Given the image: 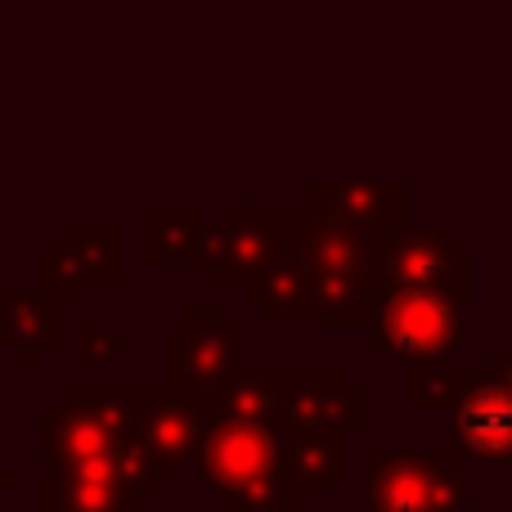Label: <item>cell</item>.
<instances>
[{"instance_id":"2e32d148","label":"cell","mask_w":512,"mask_h":512,"mask_svg":"<svg viewBox=\"0 0 512 512\" xmlns=\"http://www.w3.org/2000/svg\"><path fill=\"white\" fill-rule=\"evenodd\" d=\"M5 342H27V337H41V346L59 342V306H45L41 292H18L5 288Z\"/></svg>"},{"instance_id":"9c48e42d","label":"cell","mask_w":512,"mask_h":512,"mask_svg":"<svg viewBox=\"0 0 512 512\" xmlns=\"http://www.w3.org/2000/svg\"><path fill=\"white\" fill-rule=\"evenodd\" d=\"M288 432H360L369 423V396L346 369H279V414Z\"/></svg>"},{"instance_id":"277c9868","label":"cell","mask_w":512,"mask_h":512,"mask_svg":"<svg viewBox=\"0 0 512 512\" xmlns=\"http://www.w3.org/2000/svg\"><path fill=\"white\" fill-rule=\"evenodd\" d=\"M297 207L283 203H234L216 225H207L203 248H198V270L212 288H248L265 279L274 265L288 256V230Z\"/></svg>"},{"instance_id":"7c38bea8","label":"cell","mask_w":512,"mask_h":512,"mask_svg":"<svg viewBox=\"0 0 512 512\" xmlns=\"http://www.w3.org/2000/svg\"><path fill=\"white\" fill-rule=\"evenodd\" d=\"M301 207L324 212L355 230H391L405 221L409 212V189L405 185H310Z\"/></svg>"},{"instance_id":"8fae6325","label":"cell","mask_w":512,"mask_h":512,"mask_svg":"<svg viewBox=\"0 0 512 512\" xmlns=\"http://www.w3.org/2000/svg\"><path fill=\"white\" fill-rule=\"evenodd\" d=\"M140 432L144 450L162 463L167 472L185 468L198 459V436H203V409L194 405V396L180 387H153L140 391Z\"/></svg>"},{"instance_id":"52a82bcc","label":"cell","mask_w":512,"mask_h":512,"mask_svg":"<svg viewBox=\"0 0 512 512\" xmlns=\"http://www.w3.org/2000/svg\"><path fill=\"white\" fill-rule=\"evenodd\" d=\"M445 454L463 472L499 468L512 472V387L495 369H472L450 405Z\"/></svg>"},{"instance_id":"d6986e66","label":"cell","mask_w":512,"mask_h":512,"mask_svg":"<svg viewBox=\"0 0 512 512\" xmlns=\"http://www.w3.org/2000/svg\"><path fill=\"white\" fill-rule=\"evenodd\" d=\"M490 369L512 387V346H495V351H490Z\"/></svg>"},{"instance_id":"6da1fadb","label":"cell","mask_w":512,"mask_h":512,"mask_svg":"<svg viewBox=\"0 0 512 512\" xmlns=\"http://www.w3.org/2000/svg\"><path fill=\"white\" fill-rule=\"evenodd\" d=\"M373 230H355L297 203L288 256L265 279L243 288L265 324H346L364 328L373 301Z\"/></svg>"},{"instance_id":"30bf717a","label":"cell","mask_w":512,"mask_h":512,"mask_svg":"<svg viewBox=\"0 0 512 512\" xmlns=\"http://www.w3.org/2000/svg\"><path fill=\"white\" fill-rule=\"evenodd\" d=\"M41 512H144V490L122 477L113 459L45 468Z\"/></svg>"},{"instance_id":"7a4b0ae2","label":"cell","mask_w":512,"mask_h":512,"mask_svg":"<svg viewBox=\"0 0 512 512\" xmlns=\"http://www.w3.org/2000/svg\"><path fill=\"white\" fill-rule=\"evenodd\" d=\"M198 463L212 490H221L225 512H301L310 499L283 472L279 423L243 414H203Z\"/></svg>"},{"instance_id":"3957f363","label":"cell","mask_w":512,"mask_h":512,"mask_svg":"<svg viewBox=\"0 0 512 512\" xmlns=\"http://www.w3.org/2000/svg\"><path fill=\"white\" fill-rule=\"evenodd\" d=\"M472 288H378L369 301V346L396 364H445L472 342Z\"/></svg>"},{"instance_id":"8992f818","label":"cell","mask_w":512,"mask_h":512,"mask_svg":"<svg viewBox=\"0 0 512 512\" xmlns=\"http://www.w3.org/2000/svg\"><path fill=\"white\" fill-rule=\"evenodd\" d=\"M369 512H472L468 472L445 450H369Z\"/></svg>"},{"instance_id":"9a60e30c","label":"cell","mask_w":512,"mask_h":512,"mask_svg":"<svg viewBox=\"0 0 512 512\" xmlns=\"http://www.w3.org/2000/svg\"><path fill=\"white\" fill-rule=\"evenodd\" d=\"M63 248L77 261L86 283H122V230L117 225H68Z\"/></svg>"},{"instance_id":"4fadbf2b","label":"cell","mask_w":512,"mask_h":512,"mask_svg":"<svg viewBox=\"0 0 512 512\" xmlns=\"http://www.w3.org/2000/svg\"><path fill=\"white\" fill-rule=\"evenodd\" d=\"M346 432H288L283 427V472L292 486L346 490Z\"/></svg>"},{"instance_id":"5b68a950","label":"cell","mask_w":512,"mask_h":512,"mask_svg":"<svg viewBox=\"0 0 512 512\" xmlns=\"http://www.w3.org/2000/svg\"><path fill=\"white\" fill-rule=\"evenodd\" d=\"M248 360V333L225 319L216 306L185 310L180 324L167 328V346H162V369H167V387H180L194 396L203 409L225 382H234Z\"/></svg>"},{"instance_id":"e0dca14e","label":"cell","mask_w":512,"mask_h":512,"mask_svg":"<svg viewBox=\"0 0 512 512\" xmlns=\"http://www.w3.org/2000/svg\"><path fill=\"white\" fill-rule=\"evenodd\" d=\"M81 288H86V279H81L77 261L63 243H50L41 252V297L54 306H81Z\"/></svg>"},{"instance_id":"ba28073f","label":"cell","mask_w":512,"mask_h":512,"mask_svg":"<svg viewBox=\"0 0 512 512\" xmlns=\"http://www.w3.org/2000/svg\"><path fill=\"white\" fill-rule=\"evenodd\" d=\"M378 288H472V252L436 225H391L373 239Z\"/></svg>"},{"instance_id":"ac0fdd59","label":"cell","mask_w":512,"mask_h":512,"mask_svg":"<svg viewBox=\"0 0 512 512\" xmlns=\"http://www.w3.org/2000/svg\"><path fill=\"white\" fill-rule=\"evenodd\" d=\"M86 351H81V360L95 369V364H113L117 360V351H122V342H117V333L113 328H86Z\"/></svg>"},{"instance_id":"5bb4252c","label":"cell","mask_w":512,"mask_h":512,"mask_svg":"<svg viewBox=\"0 0 512 512\" xmlns=\"http://www.w3.org/2000/svg\"><path fill=\"white\" fill-rule=\"evenodd\" d=\"M203 234H207L203 207H189V203L144 207V261L149 265H167V261L198 265Z\"/></svg>"}]
</instances>
